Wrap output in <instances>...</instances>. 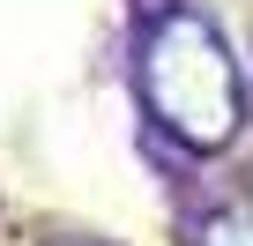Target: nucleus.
Segmentation results:
<instances>
[{
    "instance_id": "f257e3e1",
    "label": "nucleus",
    "mask_w": 253,
    "mask_h": 246,
    "mask_svg": "<svg viewBox=\"0 0 253 246\" xmlns=\"http://www.w3.org/2000/svg\"><path fill=\"white\" fill-rule=\"evenodd\" d=\"M134 90L149 127L194 157H216L246 127V75L201 8H164L134 45Z\"/></svg>"
},
{
    "instance_id": "f03ea898",
    "label": "nucleus",
    "mask_w": 253,
    "mask_h": 246,
    "mask_svg": "<svg viewBox=\"0 0 253 246\" xmlns=\"http://www.w3.org/2000/svg\"><path fill=\"white\" fill-rule=\"evenodd\" d=\"M194 246H253V201H223V209H209L201 231H194Z\"/></svg>"
},
{
    "instance_id": "7ed1b4c3",
    "label": "nucleus",
    "mask_w": 253,
    "mask_h": 246,
    "mask_svg": "<svg viewBox=\"0 0 253 246\" xmlns=\"http://www.w3.org/2000/svg\"><path fill=\"white\" fill-rule=\"evenodd\" d=\"M52 246H104V239H52Z\"/></svg>"
}]
</instances>
